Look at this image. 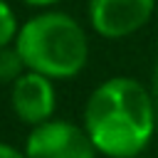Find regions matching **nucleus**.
Wrapping results in <instances>:
<instances>
[{
    "label": "nucleus",
    "mask_w": 158,
    "mask_h": 158,
    "mask_svg": "<svg viewBox=\"0 0 158 158\" xmlns=\"http://www.w3.org/2000/svg\"><path fill=\"white\" fill-rule=\"evenodd\" d=\"M106 158H138L158 133V101L153 89L133 77L101 81L84 104L81 123Z\"/></svg>",
    "instance_id": "f257e3e1"
},
{
    "label": "nucleus",
    "mask_w": 158,
    "mask_h": 158,
    "mask_svg": "<svg viewBox=\"0 0 158 158\" xmlns=\"http://www.w3.org/2000/svg\"><path fill=\"white\" fill-rule=\"evenodd\" d=\"M15 47L27 69L49 79H72L89 62L84 27L67 12L47 10L20 25Z\"/></svg>",
    "instance_id": "f03ea898"
},
{
    "label": "nucleus",
    "mask_w": 158,
    "mask_h": 158,
    "mask_svg": "<svg viewBox=\"0 0 158 158\" xmlns=\"http://www.w3.org/2000/svg\"><path fill=\"white\" fill-rule=\"evenodd\" d=\"M22 151L27 158H96L99 156L86 128L64 118H49L40 126H32Z\"/></svg>",
    "instance_id": "7ed1b4c3"
},
{
    "label": "nucleus",
    "mask_w": 158,
    "mask_h": 158,
    "mask_svg": "<svg viewBox=\"0 0 158 158\" xmlns=\"http://www.w3.org/2000/svg\"><path fill=\"white\" fill-rule=\"evenodd\" d=\"M156 5L158 0H89V22L99 37L123 40L153 17Z\"/></svg>",
    "instance_id": "20e7f679"
},
{
    "label": "nucleus",
    "mask_w": 158,
    "mask_h": 158,
    "mask_svg": "<svg viewBox=\"0 0 158 158\" xmlns=\"http://www.w3.org/2000/svg\"><path fill=\"white\" fill-rule=\"evenodd\" d=\"M10 106H12V114L27 126H40L54 118V111H57L54 79L27 69L10 84Z\"/></svg>",
    "instance_id": "39448f33"
},
{
    "label": "nucleus",
    "mask_w": 158,
    "mask_h": 158,
    "mask_svg": "<svg viewBox=\"0 0 158 158\" xmlns=\"http://www.w3.org/2000/svg\"><path fill=\"white\" fill-rule=\"evenodd\" d=\"M25 72H27V67H25L17 47H15V44L2 47V49H0V84H12V81H15L20 74H25Z\"/></svg>",
    "instance_id": "423d86ee"
},
{
    "label": "nucleus",
    "mask_w": 158,
    "mask_h": 158,
    "mask_svg": "<svg viewBox=\"0 0 158 158\" xmlns=\"http://www.w3.org/2000/svg\"><path fill=\"white\" fill-rule=\"evenodd\" d=\"M17 32H20V22H17L15 10L5 0H0V49L15 44Z\"/></svg>",
    "instance_id": "0eeeda50"
},
{
    "label": "nucleus",
    "mask_w": 158,
    "mask_h": 158,
    "mask_svg": "<svg viewBox=\"0 0 158 158\" xmlns=\"http://www.w3.org/2000/svg\"><path fill=\"white\" fill-rule=\"evenodd\" d=\"M0 158H27V156H25V151H20V148L0 141Z\"/></svg>",
    "instance_id": "6e6552de"
},
{
    "label": "nucleus",
    "mask_w": 158,
    "mask_h": 158,
    "mask_svg": "<svg viewBox=\"0 0 158 158\" xmlns=\"http://www.w3.org/2000/svg\"><path fill=\"white\" fill-rule=\"evenodd\" d=\"M151 89H153V96L158 101V57H156V67H153V79H151Z\"/></svg>",
    "instance_id": "1a4fd4ad"
},
{
    "label": "nucleus",
    "mask_w": 158,
    "mask_h": 158,
    "mask_svg": "<svg viewBox=\"0 0 158 158\" xmlns=\"http://www.w3.org/2000/svg\"><path fill=\"white\" fill-rule=\"evenodd\" d=\"M22 2L35 5V7H52V5H54V2H59V0H22Z\"/></svg>",
    "instance_id": "9d476101"
},
{
    "label": "nucleus",
    "mask_w": 158,
    "mask_h": 158,
    "mask_svg": "<svg viewBox=\"0 0 158 158\" xmlns=\"http://www.w3.org/2000/svg\"><path fill=\"white\" fill-rule=\"evenodd\" d=\"M138 158H143V156H138Z\"/></svg>",
    "instance_id": "9b49d317"
}]
</instances>
